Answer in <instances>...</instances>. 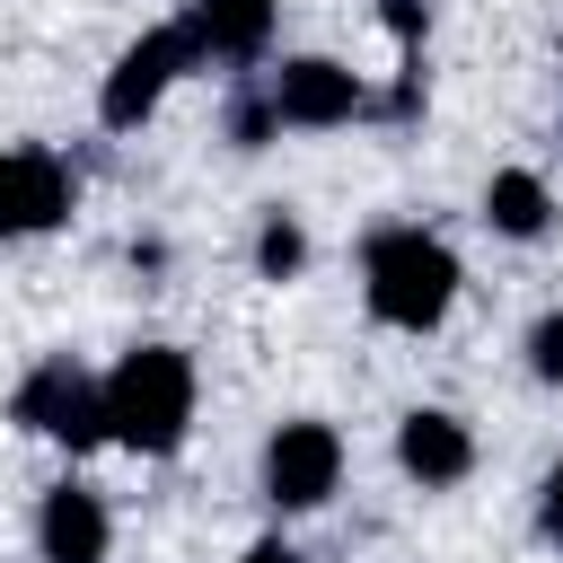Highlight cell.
I'll list each match as a JSON object with an SVG mask.
<instances>
[{
	"instance_id": "8fae6325",
	"label": "cell",
	"mask_w": 563,
	"mask_h": 563,
	"mask_svg": "<svg viewBox=\"0 0 563 563\" xmlns=\"http://www.w3.org/2000/svg\"><path fill=\"white\" fill-rule=\"evenodd\" d=\"M484 220H493L501 238H545V229H554V194H545V176H537V167H493V185H484Z\"/></svg>"
},
{
	"instance_id": "5bb4252c",
	"label": "cell",
	"mask_w": 563,
	"mask_h": 563,
	"mask_svg": "<svg viewBox=\"0 0 563 563\" xmlns=\"http://www.w3.org/2000/svg\"><path fill=\"white\" fill-rule=\"evenodd\" d=\"M378 18H387V35H396V44H413V35H422V0H378Z\"/></svg>"
},
{
	"instance_id": "4fadbf2b",
	"label": "cell",
	"mask_w": 563,
	"mask_h": 563,
	"mask_svg": "<svg viewBox=\"0 0 563 563\" xmlns=\"http://www.w3.org/2000/svg\"><path fill=\"white\" fill-rule=\"evenodd\" d=\"M528 369H537L545 387H563V308H545V317L528 325Z\"/></svg>"
},
{
	"instance_id": "30bf717a",
	"label": "cell",
	"mask_w": 563,
	"mask_h": 563,
	"mask_svg": "<svg viewBox=\"0 0 563 563\" xmlns=\"http://www.w3.org/2000/svg\"><path fill=\"white\" fill-rule=\"evenodd\" d=\"M176 26L194 35V62H264L273 53V0H194Z\"/></svg>"
},
{
	"instance_id": "ba28073f",
	"label": "cell",
	"mask_w": 563,
	"mask_h": 563,
	"mask_svg": "<svg viewBox=\"0 0 563 563\" xmlns=\"http://www.w3.org/2000/svg\"><path fill=\"white\" fill-rule=\"evenodd\" d=\"M396 466H405L422 493H449V484L475 475V431H466L457 413H440V405H413V413L396 422Z\"/></svg>"
},
{
	"instance_id": "5b68a950",
	"label": "cell",
	"mask_w": 563,
	"mask_h": 563,
	"mask_svg": "<svg viewBox=\"0 0 563 563\" xmlns=\"http://www.w3.org/2000/svg\"><path fill=\"white\" fill-rule=\"evenodd\" d=\"M264 106H273V123H290V132H334V123H352V114L369 106V88H361V70H343L334 53H290V62L264 79Z\"/></svg>"
},
{
	"instance_id": "7c38bea8",
	"label": "cell",
	"mask_w": 563,
	"mask_h": 563,
	"mask_svg": "<svg viewBox=\"0 0 563 563\" xmlns=\"http://www.w3.org/2000/svg\"><path fill=\"white\" fill-rule=\"evenodd\" d=\"M299 264H308V229H299L290 211H273V220L255 229V273H264V282H290Z\"/></svg>"
},
{
	"instance_id": "3957f363",
	"label": "cell",
	"mask_w": 563,
	"mask_h": 563,
	"mask_svg": "<svg viewBox=\"0 0 563 563\" xmlns=\"http://www.w3.org/2000/svg\"><path fill=\"white\" fill-rule=\"evenodd\" d=\"M9 422L35 440H62V449H106V387L79 361H35L9 396Z\"/></svg>"
},
{
	"instance_id": "52a82bcc",
	"label": "cell",
	"mask_w": 563,
	"mask_h": 563,
	"mask_svg": "<svg viewBox=\"0 0 563 563\" xmlns=\"http://www.w3.org/2000/svg\"><path fill=\"white\" fill-rule=\"evenodd\" d=\"M70 202H79V176L53 150H0V246L62 229Z\"/></svg>"
},
{
	"instance_id": "277c9868",
	"label": "cell",
	"mask_w": 563,
	"mask_h": 563,
	"mask_svg": "<svg viewBox=\"0 0 563 563\" xmlns=\"http://www.w3.org/2000/svg\"><path fill=\"white\" fill-rule=\"evenodd\" d=\"M185 70H194V35H185V26H150V35H132V44L114 53L106 88H97V123H106V132H141V123L158 114V97H167Z\"/></svg>"
},
{
	"instance_id": "7a4b0ae2",
	"label": "cell",
	"mask_w": 563,
	"mask_h": 563,
	"mask_svg": "<svg viewBox=\"0 0 563 563\" xmlns=\"http://www.w3.org/2000/svg\"><path fill=\"white\" fill-rule=\"evenodd\" d=\"M106 440H123L132 457H176L194 431V361L176 343H132L106 378Z\"/></svg>"
},
{
	"instance_id": "9a60e30c",
	"label": "cell",
	"mask_w": 563,
	"mask_h": 563,
	"mask_svg": "<svg viewBox=\"0 0 563 563\" xmlns=\"http://www.w3.org/2000/svg\"><path fill=\"white\" fill-rule=\"evenodd\" d=\"M238 563H299V545H282V537H255Z\"/></svg>"
},
{
	"instance_id": "2e32d148",
	"label": "cell",
	"mask_w": 563,
	"mask_h": 563,
	"mask_svg": "<svg viewBox=\"0 0 563 563\" xmlns=\"http://www.w3.org/2000/svg\"><path fill=\"white\" fill-rule=\"evenodd\" d=\"M545 537H554V545H563V466H554V475H545Z\"/></svg>"
},
{
	"instance_id": "9c48e42d",
	"label": "cell",
	"mask_w": 563,
	"mask_h": 563,
	"mask_svg": "<svg viewBox=\"0 0 563 563\" xmlns=\"http://www.w3.org/2000/svg\"><path fill=\"white\" fill-rule=\"evenodd\" d=\"M35 554L44 563H106L114 554V519L88 484H53L35 501Z\"/></svg>"
},
{
	"instance_id": "8992f818",
	"label": "cell",
	"mask_w": 563,
	"mask_h": 563,
	"mask_svg": "<svg viewBox=\"0 0 563 563\" xmlns=\"http://www.w3.org/2000/svg\"><path fill=\"white\" fill-rule=\"evenodd\" d=\"M343 484V431L334 422H282L264 440V501L273 510H317L325 493Z\"/></svg>"
},
{
	"instance_id": "6da1fadb",
	"label": "cell",
	"mask_w": 563,
	"mask_h": 563,
	"mask_svg": "<svg viewBox=\"0 0 563 563\" xmlns=\"http://www.w3.org/2000/svg\"><path fill=\"white\" fill-rule=\"evenodd\" d=\"M457 255H449V238H431V229H413V220H396V229H378L369 246H361V299H369V317L378 325H396V334H431L449 308H457Z\"/></svg>"
}]
</instances>
